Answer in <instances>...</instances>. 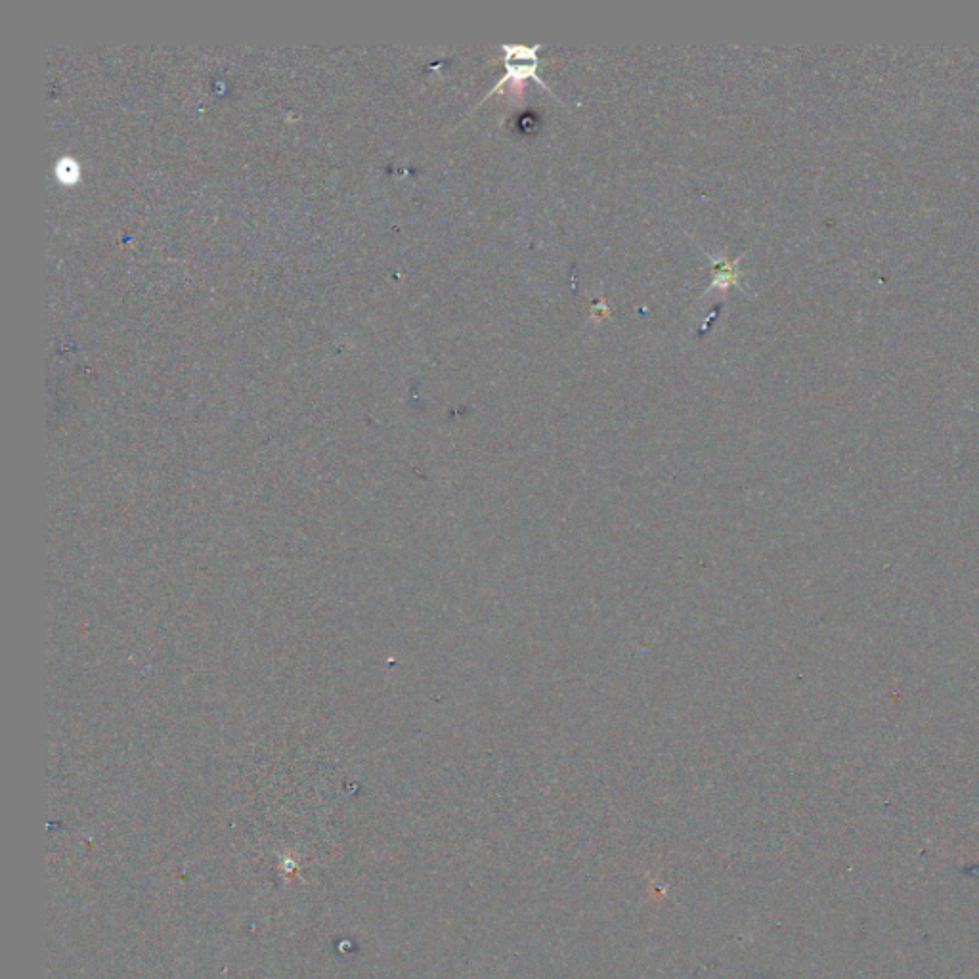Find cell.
Segmentation results:
<instances>
[{
  "label": "cell",
  "mask_w": 979,
  "mask_h": 979,
  "mask_svg": "<svg viewBox=\"0 0 979 979\" xmlns=\"http://www.w3.org/2000/svg\"><path fill=\"white\" fill-rule=\"evenodd\" d=\"M542 44H536V46H523V44H503L501 50L505 52V77H501L498 81V85L492 88L484 98L482 102H486L488 98L496 96V94H509L511 100H521L523 98L524 83L528 79H534L538 85L542 87L551 94L555 96V92L551 90V87L545 83L544 79L538 77V66H540V60H538V52H540ZM557 98V96H555Z\"/></svg>",
  "instance_id": "6da1fadb"
},
{
  "label": "cell",
  "mask_w": 979,
  "mask_h": 979,
  "mask_svg": "<svg viewBox=\"0 0 979 979\" xmlns=\"http://www.w3.org/2000/svg\"><path fill=\"white\" fill-rule=\"evenodd\" d=\"M710 261L716 268V274H714V280L704 295H710L716 291H727L729 287H740L739 264L742 261V255L735 261H729L727 257H712L710 255Z\"/></svg>",
  "instance_id": "7a4b0ae2"
}]
</instances>
